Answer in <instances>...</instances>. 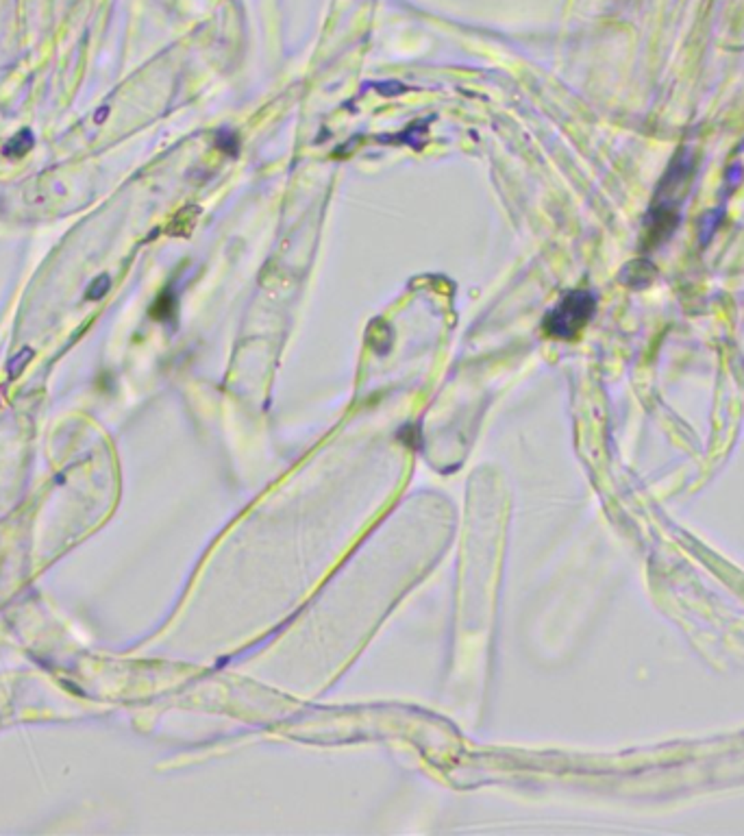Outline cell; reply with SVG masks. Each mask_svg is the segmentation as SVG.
Masks as SVG:
<instances>
[{
    "label": "cell",
    "instance_id": "cell-8",
    "mask_svg": "<svg viewBox=\"0 0 744 836\" xmlns=\"http://www.w3.org/2000/svg\"><path fill=\"white\" fill-rule=\"evenodd\" d=\"M370 344H372V348H374L377 353L387 351V348H389V327L385 325L383 331H377V327H374V323H372V325H370Z\"/></svg>",
    "mask_w": 744,
    "mask_h": 836
},
{
    "label": "cell",
    "instance_id": "cell-3",
    "mask_svg": "<svg viewBox=\"0 0 744 836\" xmlns=\"http://www.w3.org/2000/svg\"><path fill=\"white\" fill-rule=\"evenodd\" d=\"M176 309H179V296H176L174 286H168L151 305V316L159 323H172L176 318Z\"/></svg>",
    "mask_w": 744,
    "mask_h": 836
},
{
    "label": "cell",
    "instance_id": "cell-5",
    "mask_svg": "<svg viewBox=\"0 0 744 836\" xmlns=\"http://www.w3.org/2000/svg\"><path fill=\"white\" fill-rule=\"evenodd\" d=\"M33 144H35L33 133H31L28 129H22V131H18V133L9 139V142L3 146V155L9 157V159L24 157V155L33 149Z\"/></svg>",
    "mask_w": 744,
    "mask_h": 836
},
{
    "label": "cell",
    "instance_id": "cell-9",
    "mask_svg": "<svg viewBox=\"0 0 744 836\" xmlns=\"http://www.w3.org/2000/svg\"><path fill=\"white\" fill-rule=\"evenodd\" d=\"M399 438L407 444V446H411V449H418L420 446V429H418V425H403V429L399 432Z\"/></svg>",
    "mask_w": 744,
    "mask_h": 836
},
{
    "label": "cell",
    "instance_id": "cell-2",
    "mask_svg": "<svg viewBox=\"0 0 744 836\" xmlns=\"http://www.w3.org/2000/svg\"><path fill=\"white\" fill-rule=\"evenodd\" d=\"M596 311V294L592 290H568L546 311L542 331L549 338L575 340Z\"/></svg>",
    "mask_w": 744,
    "mask_h": 836
},
{
    "label": "cell",
    "instance_id": "cell-11",
    "mask_svg": "<svg viewBox=\"0 0 744 836\" xmlns=\"http://www.w3.org/2000/svg\"><path fill=\"white\" fill-rule=\"evenodd\" d=\"M31 358H33V351H31V348H22V351L18 353V358H14V360L9 362V368L18 364V368H16V375H18V373H20V370L24 368V364H26V362H28Z\"/></svg>",
    "mask_w": 744,
    "mask_h": 836
},
{
    "label": "cell",
    "instance_id": "cell-10",
    "mask_svg": "<svg viewBox=\"0 0 744 836\" xmlns=\"http://www.w3.org/2000/svg\"><path fill=\"white\" fill-rule=\"evenodd\" d=\"M372 87H374V92H379V94H383V96H397V94H405V92H407V87H405L403 83H397V81L372 83Z\"/></svg>",
    "mask_w": 744,
    "mask_h": 836
},
{
    "label": "cell",
    "instance_id": "cell-6",
    "mask_svg": "<svg viewBox=\"0 0 744 836\" xmlns=\"http://www.w3.org/2000/svg\"><path fill=\"white\" fill-rule=\"evenodd\" d=\"M214 144H216V149H218L225 157H231V159H235V157L239 155V151H242L239 135H237L233 129H229V127L216 131V142H214Z\"/></svg>",
    "mask_w": 744,
    "mask_h": 836
},
{
    "label": "cell",
    "instance_id": "cell-1",
    "mask_svg": "<svg viewBox=\"0 0 744 836\" xmlns=\"http://www.w3.org/2000/svg\"><path fill=\"white\" fill-rule=\"evenodd\" d=\"M692 177V159L677 157L668 168L662 186L657 188V203L651 207L649 214V235L655 240H664L677 225V207L681 203V190L688 188Z\"/></svg>",
    "mask_w": 744,
    "mask_h": 836
},
{
    "label": "cell",
    "instance_id": "cell-7",
    "mask_svg": "<svg viewBox=\"0 0 744 836\" xmlns=\"http://www.w3.org/2000/svg\"><path fill=\"white\" fill-rule=\"evenodd\" d=\"M109 290H112V279H109L107 274H100V277H96L94 282L87 286L85 296H87L90 301H98V299H102L104 294H107Z\"/></svg>",
    "mask_w": 744,
    "mask_h": 836
},
{
    "label": "cell",
    "instance_id": "cell-4",
    "mask_svg": "<svg viewBox=\"0 0 744 836\" xmlns=\"http://www.w3.org/2000/svg\"><path fill=\"white\" fill-rule=\"evenodd\" d=\"M431 120V118H429ZM429 120H416L409 129H405L399 135H381L379 142H394V144H407L414 151H420L424 144V137H427V129H429Z\"/></svg>",
    "mask_w": 744,
    "mask_h": 836
},
{
    "label": "cell",
    "instance_id": "cell-12",
    "mask_svg": "<svg viewBox=\"0 0 744 836\" xmlns=\"http://www.w3.org/2000/svg\"><path fill=\"white\" fill-rule=\"evenodd\" d=\"M107 116H109V107H100V109L94 114V122H102Z\"/></svg>",
    "mask_w": 744,
    "mask_h": 836
}]
</instances>
